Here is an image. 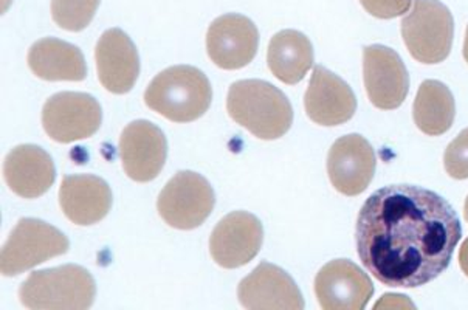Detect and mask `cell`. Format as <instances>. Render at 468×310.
Segmentation results:
<instances>
[{
  "instance_id": "cell-1",
  "label": "cell",
  "mask_w": 468,
  "mask_h": 310,
  "mask_svg": "<svg viewBox=\"0 0 468 310\" xmlns=\"http://www.w3.org/2000/svg\"><path fill=\"white\" fill-rule=\"evenodd\" d=\"M463 236L453 207L416 185L377 189L356 218V251L376 280L414 289L443 273Z\"/></svg>"
},
{
  "instance_id": "cell-2",
  "label": "cell",
  "mask_w": 468,
  "mask_h": 310,
  "mask_svg": "<svg viewBox=\"0 0 468 310\" xmlns=\"http://www.w3.org/2000/svg\"><path fill=\"white\" fill-rule=\"evenodd\" d=\"M227 111L234 122L261 140H278L293 123L289 98L262 80H242L229 86Z\"/></svg>"
},
{
  "instance_id": "cell-3",
  "label": "cell",
  "mask_w": 468,
  "mask_h": 310,
  "mask_svg": "<svg viewBox=\"0 0 468 310\" xmlns=\"http://www.w3.org/2000/svg\"><path fill=\"white\" fill-rule=\"evenodd\" d=\"M208 78L193 66H174L160 71L144 92L146 106L174 123L196 122L211 106Z\"/></svg>"
},
{
  "instance_id": "cell-4",
  "label": "cell",
  "mask_w": 468,
  "mask_h": 310,
  "mask_svg": "<svg viewBox=\"0 0 468 310\" xmlns=\"http://www.w3.org/2000/svg\"><path fill=\"white\" fill-rule=\"evenodd\" d=\"M95 296L93 276L75 264L33 272L19 289L22 305L31 310L90 309Z\"/></svg>"
},
{
  "instance_id": "cell-5",
  "label": "cell",
  "mask_w": 468,
  "mask_h": 310,
  "mask_svg": "<svg viewBox=\"0 0 468 310\" xmlns=\"http://www.w3.org/2000/svg\"><path fill=\"white\" fill-rule=\"evenodd\" d=\"M454 21L439 0H414L402 19V37L416 61L439 64L447 59L453 46Z\"/></svg>"
},
{
  "instance_id": "cell-6",
  "label": "cell",
  "mask_w": 468,
  "mask_h": 310,
  "mask_svg": "<svg viewBox=\"0 0 468 310\" xmlns=\"http://www.w3.org/2000/svg\"><path fill=\"white\" fill-rule=\"evenodd\" d=\"M66 234L39 219L24 218L16 224L0 253L4 276H17L51 258L67 253Z\"/></svg>"
},
{
  "instance_id": "cell-7",
  "label": "cell",
  "mask_w": 468,
  "mask_h": 310,
  "mask_svg": "<svg viewBox=\"0 0 468 310\" xmlns=\"http://www.w3.org/2000/svg\"><path fill=\"white\" fill-rule=\"evenodd\" d=\"M214 204L213 187L204 176L193 171H180L162 189L157 209L169 227L193 230L208 219Z\"/></svg>"
},
{
  "instance_id": "cell-8",
  "label": "cell",
  "mask_w": 468,
  "mask_h": 310,
  "mask_svg": "<svg viewBox=\"0 0 468 310\" xmlns=\"http://www.w3.org/2000/svg\"><path fill=\"white\" fill-rule=\"evenodd\" d=\"M101 122V106L89 93L59 92L48 98L42 109V126L53 142L92 137Z\"/></svg>"
},
{
  "instance_id": "cell-9",
  "label": "cell",
  "mask_w": 468,
  "mask_h": 310,
  "mask_svg": "<svg viewBox=\"0 0 468 310\" xmlns=\"http://www.w3.org/2000/svg\"><path fill=\"white\" fill-rule=\"evenodd\" d=\"M262 241L264 227L260 219L247 211H233L214 227L209 238V253L220 267L238 269L255 260Z\"/></svg>"
},
{
  "instance_id": "cell-10",
  "label": "cell",
  "mask_w": 468,
  "mask_h": 310,
  "mask_svg": "<svg viewBox=\"0 0 468 310\" xmlns=\"http://www.w3.org/2000/svg\"><path fill=\"white\" fill-rule=\"evenodd\" d=\"M363 78L369 100L383 111L402 106L410 92V75L398 51L385 46L363 48Z\"/></svg>"
},
{
  "instance_id": "cell-11",
  "label": "cell",
  "mask_w": 468,
  "mask_h": 310,
  "mask_svg": "<svg viewBox=\"0 0 468 310\" xmlns=\"http://www.w3.org/2000/svg\"><path fill=\"white\" fill-rule=\"evenodd\" d=\"M120 155L128 177L146 184L162 173L168 157V142L154 123L137 120L122 129Z\"/></svg>"
},
{
  "instance_id": "cell-12",
  "label": "cell",
  "mask_w": 468,
  "mask_h": 310,
  "mask_svg": "<svg viewBox=\"0 0 468 310\" xmlns=\"http://www.w3.org/2000/svg\"><path fill=\"white\" fill-rule=\"evenodd\" d=\"M260 47V31L249 17L236 13L220 16L209 26L207 51L216 66L238 70L253 61Z\"/></svg>"
},
{
  "instance_id": "cell-13",
  "label": "cell",
  "mask_w": 468,
  "mask_h": 310,
  "mask_svg": "<svg viewBox=\"0 0 468 310\" xmlns=\"http://www.w3.org/2000/svg\"><path fill=\"white\" fill-rule=\"evenodd\" d=\"M376 166L374 149L358 134L338 138L327 155V174L332 187L345 196L362 194L371 184Z\"/></svg>"
},
{
  "instance_id": "cell-14",
  "label": "cell",
  "mask_w": 468,
  "mask_h": 310,
  "mask_svg": "<svg viewBox=\"0 0 468 310\" xmlns=\"http://www.w3.org/2000/svg\"><path fill=\"white\" fill-rule=\"evenodd\" d=\"M315 294L324 310H362L374 295V285L352 261L335 260L318 272Z\"/></svg>"
},
{
  "instance_id": "cell-15",
  "label": "cell",
  "mask_w": 468,
  "mask_h": 310,
  "mask_svg": "<svg viewBox=\"0 0 468 310\" xmlns=\"http://www.w3.org/2000/svg\"><path fill=\"white\" fill-rule=\"evenodd\" d=\"M238 298L250 310H303L304 300L295 281L285 270L261 262L238 285Z\"/></svg>"
},
{
  "instance_id": "cell-16",
  "label": "cell",
  "mask_w": 468,
  "mask_h": 310,
  "mask_svg": "<svg viewBox=\"0 0 468 310\" xmlns=\"http://www.w3.org/2000/svg\"><path fill=\"white\" fill-rule=\"evenodd\" d=\"M305 112L320 126H338L349 122L356 111V98L347 82L326 67H314L304 98Z\"/></svg>"
},
{
  "instance_id": "cell-17",
  "label": "cell",
  "mask_w": 468,
  "mask_h": 310,
  "mask_svg": "<svg viewBox=\"0 0 468 310\" xmlns=\"http://www.w3.org/2000/svg\"><path fill=\"white\" fill-rule=\"evenodd\" d=\"M98 78L101 86L122 95L133 91L140 75V57L133 39L120 28L102 33L95 50Z\"/></svg>"
},
{
  "instance_id": "cell-18",
  "label": "cell",
  "mask_w": 468,
  "mask_h": 310,
  "mask_svg": "<svg viewBox=\"0 0 468 310\" xmlns=\"http://www.w3.org/2000/svg\"><path fill=\"white\" fill-rule=\"evenodd\" d=\"M59 204L73 224H98L112 208V189L101 177L77 174L62 178Z\"/></svg>"
},
{
  "instance_id": "cell-19",
  "label": "cell",
  "mask_w": 468,
  "mask_h": 310,
  "mask_svg": "<svg viewBox=\"0 0 468 310\" xmlns=\"http://www.w3.org/2000/svg\"><path fill=\"white\" fill-rule=\"evenodd\" d=\"M4 178L17 196L41 198L55 184L57 169L47 151L35 144H21L6 155Z\"/></svg>"
},
{
  "instance_id": "cell-20",
  "label": "cell",
  "mask_w": 468,
  "mask_h": 310,
  "mask_svg": "<svg viewBox=\"0 0 468 310\" xmlns=\"http://www.w3.org/2000/svg\"><path fill=\"white\" fill-rule=\"evenodd\" d=\"M27 62L36 77L46 81H82L87 64L77 46L57 37H44L28 50Z\"/></svg>"
},
{
  "instance_id": "cell-21",
  "label": "cell",
  "mask_w": 468,
  "mask_h": 310,
  "mask_svg": "<svg viewBox=\"0 0 468 310\" xmlns=\"http://www.w3.org/2000/svg\"><path fill=\"white\" fill-rule=\"evenodd\" d=\"M267 64L280 81L289 86L298 84L314 66L311 39L296 30L276 33L269 44Z\"/></svg>"
},
{
  "instance_id": "cell-22",
  "label": "cell",
  "mask_w": 468,
  "mask_h": 310,
  "mask_svg": "<svg viewBox=\"0 0 468 310\" xmlns=\"http://www.w3.org/2000/svg\"><path fill=\"white\" fill-rule=\"evenodd\" d=\"M454 115L456 104L452 91L436 80L423 81L412 106L416 126L423 134L438 137L453 126Z\"/></svg>"
},
{
  "instance_id": "cell-23",
  "label": "cell",
  "mask_w": 468,
  "mask_h": 310,
  "mask_svg": "<svg viewBox=\"0 0 468 310\" xmlns=\"http://www.w3.org/2000/svg\"><path fill=\"white\" fill-rule=\"evenodd\" d=\"M101 0H51V17L67 31H82L90 26Z\"/></svg>"
},
{
  "instance_id": "cell-24",
  "label": "cell",
  "mask_w": 468,
  "mask_h": 310,
  "mask_svg": "<svg viewBox=\"0 0 468 310\" xmlns=\"http://www.w3.org/2000/svg\"><path fill=\"white\" fill-rule=\"evenodd\" d=\"M443 163L450 177L468 178V127L448 144Z\"/></svg>"
},
{
  "instance_id": "cell-25",
  "label": "cell",
  "mask_w": 468,
  "mask_h": 310,
  "mask_svg": "<svg viewBox=\"0 0 468 310\" xmlns=\"http://www.w3.org/2000/svg\"><path fill=\"white\" fill-rule=\"evenodd\" d=\"M363 8L378 19H394L410 10L412 0H360Z\"/></svg>"
},
{
  "instance_id": "cell-26",
  "label": "cell",
  "mask_w": 468,
  "mask_h": 310,
  "mask_svg": "<svg viewBox=\"0 0 468 310\" xmlns=\"http://www.w3.org/2000/svg\"><path fill=\"white\" fill-rule=\"evenodd\" d=\"M376 309H414V305H412L411 301L408 300L407 296L403 295H385L382 300L378 301L376 305H374Z\"/></svg>"
},
{
  "instance_id": "cell-27",
  "label": "cell",
  "mask_w": 468,
  "mask_h": 310,
  "mask_svg": "<svg viewBox=\"0 0 468 310\" xmlns=\"http://www.w3.org/2000/svg\"><path fill=\"white\" fill-rule=\"evenodd\" d=\"M459 264H461L463 273L468 276V240L463 242L461 251H459Z\"/></svg>"
},
{
  "instance_id": "cell-28",
  "label": "cell",
  "mask_w": 468,
  "mask_h": 310,
  "mask_svg": "<svg viewBox=\"0 0 468 310\" xmlns=\"http://www.w3.org/2000/svg\"><path fill=\"white\" fill-rule=\"evenodd\" d=\"M463 58L468 62V27L467 31H465V41H463Z\"/></svg>"
},
{
  "instance_id": "cell-29",
  "label": "cell",
  "mask_w": 468,
  "mask_h": 310,
  "mask_svg": "<svg viewBox=\"0 0 468 310\" xmlns=\"http://www.w3.org/2000/svg\"><path fill=\"white\" fill-rule=\"evenodd\" d=\"M463 211H465V219L468 220V196L467 200H465V208H463Z\"/></svg>"
}]
</instances>
